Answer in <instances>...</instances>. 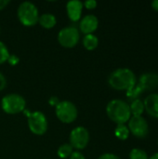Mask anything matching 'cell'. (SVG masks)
Returning a JSON list of instances; mask_svg holds the SVG:
<instances>
[{
	"label": "cell",
	"mask_w": 158,
	"mask_h": 159,
	"mask_svg": "<svg viewBox=\"0 0 158 159\" xmlns=\"http://www.w3.org/2000/svg\"><path fill=\"white\" fill-rule=\"evenodd\" d=\"M26 102L21 95L16 93L7 94L1 101V106L5 113L8 115H16L25 110Z\"/></svg>",
	"instance_id": "obj_4"
},
{
	"label": "cell",
	"mask_w": 158,
	"mask_h": 159,
	"mask_svg": "<svg viewBox=\"0 0 158 159\" xmlns=\"http://www.w3.org/2000/svg\"><path fill=\"white\" fill-rule=\"evenodd\" d=\"M106 114L108 117L117 125H125L131 117L129 104L119 99L112 100L108 102Z\"/></svg>",
	"instance_id": "obj_2"
},
{
	"label": "cell",
	"mask_w": 158,
	"mask_h": 159,
	"mask_svg": "<svg viewBox=\"0 0 158 159\" xmlns=\"http://www.w3.org/2000/svg\"><path fill=\"white\" fill-rule=\"evenodd\" d=\"M99 45V39L98 37L93 34H86L83 38V46L88 50H94Z\"/></svg>",
	"instance_id": "obj_16"
},
{
	"label": "cell",
	"mask_w": 158,
	"mask_h": 159,
	"mask_svg": "<svg viewBox=\"0 0 158 159\" xmlns=\"http://www.w3.org/2000/svg\"><path fill=\"white\" fill-rule=\"evenodd\" d=\"M48 102H49L50 105H52V106L55 105V106H56V105L60 102V101H59V99H58L57 97H51V98L49 99Z\"/></svg>",
	"instance_id": "obj_27"
},
{
	"label": "cell",
	"mask_w": 158,
	"mask_h": 159,
	"mask_svg": "<svg viewBox=\"0 0 158 159\" xmlns=\"http://www.w3.org/2000/svg\"><path fill=\"white\" fill-rule=\"evenodd\" d=\"M148 159H158V152L157 153H156V154H154L152 157H150V158Z\"/></svg>",
	"instance_id": "obj_30"
},
{
	"label": "cell",
	"mask_w": 158,
	"mask_h": 159,
	"mask_svg": "<svg viewBox=\"0 0 158 159\" xmlns=\"http://www.w3.org/2000/svg\"><path fill=\"white\" fill-rule=\"evenodd\" d=\"M7 86V79L4 76V75L0 72V91L3 90Z\"/></svg>",
	"instance_id": "obj_25"
},
{
	"label": "cell",
	"mask_w": 158,
	"mask_h": 159,
	"mask_svg": "<svg viewBox=\"0 0 158 159\" xmlns=\"http://www.w3.org/2000/svg\"><path fill=\"white\" fill-rule=\"evenodd\" d=\"M8 56L9 52L7 46L2 41H0V64L6 62L8 59Z\"/></svg>",
	"instance_id": "obj_21"
},
{
	"label": "cell",
	"mask_w": 158,
	"mask_h": 159,
	"mask_svg": "<svg viewBox=\"0 0 158 159\" xmlns=\"http://www.w3.org/2000/svg\"><path fill=\"white\" fill-rule=\"evenodd\" d=\"M66 10L69 19L72 21H78L81 19L83 10V2L79 0H72L66 4Z\"/></svg>",
	"instance_id": "obj_12"
},
{
	"label": "cell",
	"mask_w": 158,
	"mask_h": 159,
	"mask_svg": "<svg viewBox=\"0 0 158 159\" xmlns=\"http://www.w3.org/2000/svg\"><path fill=\"white\" fill-rule=\"evenodd\" d=\"M143 92V89L139 86V84H136L134 87H132L131 89H129V90H127V97L129 99V100H136V99H139V96Z\"/></svg>",
	"instance_id": "obj_19"
},
{
	"label": "cell",
	"mask_w": 158,
	"mask_h": 159,
	"mask_svg": "<svg viewBox=\"0 0 158 159\" xmlns=\"http://www.w3.org/2000/svg\"><path fill=\"white\" fill-rule=\"evenodd\" d=\"M129 108H130L131 115L133 116H142V114L145 111L143 102L141 101L140 99H136L132 101L131 104L129 105Z\"/></svg>",
	"instance_id": "obj_15"
},
{
	"label": "cell",
	"mask_w": 158,
	"mask_h": 159,
	"mask_svg": "<svg viewBox=\"0 0 158 159\" xmlns=\"http://www.w3.org/2000/svg\"><path fill=\"white\" fill-rule=\"evenodd\" d=\"M98 159H120L115 154H111V153H105L103 155H102Z\"/></svg>",
	"instance_id": "obj_24"
},
{
	"label": "cell",
	"mask_w": 158,
	"mask_h": 159,
	"mask_svg": "<svg viewBox=\"0 0 158 159\" xmlns=\"http://www.w3.org/2000/svg\"><path fill=\"white\" fill-rule=\"evenodd\" d=\"M70 159H86L84 155L78 151H75V152H73V154L71 155Z\"/></svg>",
	"instance_id": "obj_26"
},
{
	"label": "cell",
	"mask_w": 158,
	"mask_h": 159,
	"mask_svg": "<svg viewBox=\"0 0 158 159\" xmlns=\"http://www.w3.org/2000/svg\"><path fill=\"white\" fill-rule=\"evenodd\" d=\"M151 6L153 7V9H155L156 11H158V0H155L151 3Z\"/></svg>",
	"instance_id": "obj_29"
},
{
	"label": "cell",
	"mask_w": 158,
	"mask_h": 159,
	"mask_svg": "<svg viewBox=\"0 0 158 159\" xmlns=\"http://www.w3.org/2000/svg\"><path fill=\"white\" fill-rule=\"evenodd\" d=\"M17 15L20 23L24 26H34L38 22V9L36 6L30 1H24L20 4L17 10Z\"/></svg>",
	"instance_id": "obj_3"
},
{
	"label": "cell",
	"mask_w": 158,
	"mask_h": 159,
	"mask_svg": "<svg viewBox=\"0 0 158 159\" xmlns=\"http://www.w3.org/2000/svg\"><path fill=\"white\" fill-rule=\"evenodd\" d=\"M9 4V1L8 0H0V10L5 8L7 7V5Z\"/></svg>",
	"instance_id": "obj_28"
},
{
	"label": "cell",
	"mask_w": 158,
	"mask_h": 159,
	"mask_svg": "<svg viewBox=\"0 0 158 159\" xmlns=\"http://www.w3.org/2000/svg\"><path fill=\"white\" fill-rule=\"evenodd\" d=\"M83 6L87 7L88 9H94L97 7V1L95 0H88L83 3Z\"/></svg>",
	"instance_id": "obj_22"
},
{
	"label": "cell",
	"mask_w": 158,
	"mask_h": 159,
	"mask_svg": "<svg viewBox=\"0 0 158 159\" xmlns=\"http://www.w3.org/2000/svg\"><path fill=\"white\" fill-rule=\"evenodd\" d=\"M129 132L139 139L145 138L149 133V126L146 119L142 116H131L128 126Z\"/></svg>",
	"instance_id": "obj_9"
},
{
	"label": "cell",
	"mask_w": 158,
	"mask_h": 159,
	"mask_svg": "<svg viewBox=\"0 0 158 159\" xmlns=\"http://www.w3.org/2000/svg\"><path fill=\"white\" fill-rule=\"evenodd\" d=\"M129 159H148V155L142 149L134 148L129 153Z\"/></svg>",
	"instance_id": "obj_20"
},
{
	"label": "cell",
	"mask_w": 158,
	"mask_h": 159,
	"mask_svg": "<svg viewBox=\"0 0 158 159\" xmlns=\"http://www.w3.org/2000/svg\"><path fill=\"white\" fill-rule=\"evenodd\" d=\"M108 83L114 89L127 91L137 84V78L130 69L119 68L110 75Z\"/></svg>",
	"instance_id": "obj_1"
},
{
	"label": "cell",
	"mask_w": 158,
	"mask_h": 159,
	"mask_svg": "<svg viewBox=\"0 0 158 159\" xmlns=\"http://www.w3.org/2000/svg\"><path fill=\"white\" fill-rule=\"evenodd\" d=\"M38 23L45 29H51L56 25L57 19L51 13H44L39 16Z\"/></svg>",
	"instance_id": "obj_14"
},
{
	"label": "cell",
	"mask_w": 158,
	"mask_h": 159,
	"mask_svg": "<svg viewBox=\"0 0 158 159\" xmlns=\"http://www.w3.org/2000/svg\"><path fill=\"white\" fill-rule=\"evenodd\" d=\"M69 141L73 148H75L77 150H82L86 148L89 142L88 130L81 126L74 128L70 133Z\"/></svg>",
	"instance_id": "obj_8"
},
{
	"label": "cell",
	"mask_w": 158,
	"mask_h": 159,
	"mask_svg": "<svg viewBox=\"0 0 158 159\" xmlns=\"http://www.w3.org/2000/svg\"><path fill=\"white\" fill-rule=\"evenodd\" d=\"M80 39L79 31L75 27L68 26L61 29L58 34V41L61 46L71 48L77 45Z\"/></svg>",
	"instance_id": "obj_7"
},
{
	"label": "cell",
	"mask_w": 158,
	"mask_h": 159,
	"mask_svg": "<svg viewBox=\"0 0 158 159\" xmlns=\"http://www.w3.org/2000/svg\"><path fill=\"white\" fill-rule=\"evenodd\" d=\"M139 86L145 90H153L158 88V74L146 73L141 75L139 79Z\"/></svg>",
	"instance_id": "obj_11"
},
{
	"label": "cell",
	"mask_w": 158,
	"mask_h": 159,
	"mask_svg": "<svg viewBox=\"0 0 158 159\" xmlns=\"http://www.w3.org/2000/svg\"><path fill=\"white\" fill-rule=\"evenodd\" d=\"M7 61H8V63H9L10 65L14 66V65H16V64H18V63H19L20 59H19V57H18V56H16V55H10V54H9L8 59H7Z\"/></svg>",
	"instance_id": "obj_23"
},
{
	"label": "cell",
	"mask_w": 158,
	"mask_h": 159,
	"mask_svg": "<svg viewBox=\"0 0 158 159\" xmlns=\"http://www.w3.org/2000/svg\"><path fill=\"white\" fill-rule=\"evenodd\" d=\"M129 129L126 125H117L115 129V135L121 141H126L129 137Z\"/></svg>",
	"instance_id": "obj_17"
},
{
	"label": "cell",
	"mask_w": 158,
	"mask_h": 159,
	"mask_svg": "<svg viewBox=\"0 0 158 159\" xmlns=\"http://www.w3.org/2000/svg\"></svg>",
	"instance_id": "obj_31"
},
{
	"label": "cell",
	"mask_w": 158,
	"mask_h": 159,
	"mask_svg": "<svg viewBox=\"0 0 158 159\" xmlns=\"http://www.w3.org/2000/svg\"><path fill=\"white\" fill-rule=\"evenodd\" d=\"M99 26V20L98 18L93 14H88L83 17L81 19L79 23V29L80 31L86 34H93Z\"/></svg>",
	"instance_id": "obj_10"
},
{
	"label": "cell",
	"mask_w": 158,
	"mask_h": 159,
	"mask_svg": "<svg viewBox=\"0 0 158 159\" xmlns=\"http://www.w3.org/2000/svg\"><path fill=\"white\" fill-rule=\"evenodd\" d=\"M29 129L35 135H43L47 130V119L40 111H34L28 116Z\"/></svg>",
	"instance_id": "obj_6"
},
{
	"label": "cell",
	"mask_w": 158,
	"mask_h": 159,
	"mask_svg": "<svg viewBox=\"0 0 158 159\" xmlns=\"http://www.w3.org/2000/svg\"><path fill=\"white\" fill-rule=\"evenodd\" d=\"M145 111L152 117L158 118V93H152L143 102Z\"/></svg>",
	"instance_id": "obj_13"
},
{
	"label": "cell",
	"mask_w": 158,
	"mask_h": 159,
	"mask_svg": "<svg viewBox=\"0 0 158 159\" xmlns=\"http://www.w3.org/2000/svg\"><path fill=\"white\" fill-rule=\"evenodd\" d=\"M74 148L72 147V145L70 143H64L62 145H61L57 151V154H58V157L60 158L65 159L71 157V155L73 154V151Z\"/></svg>",
	"instance_id": "obj_18"
},
{
	"label": "cell",
	"mask_w": 158,
	"mask_h": 159,
	"mask_svg": "<svg viewBox=\"0 0 158 159\" xmlns=\"http://www.w3.org/2000/svg\"><path fill=\"white\" fill-rule=\"evenodd\" d=\"M55 113L60 121L65 124L74 122L78 115L76 106L69 101L60 102L55 108Z\"/></svg>",
	"instance_id": "obj_5"
}]
</instances>
